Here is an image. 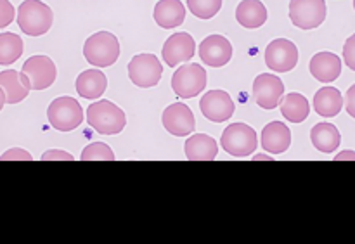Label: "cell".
Masks as SVG:
<instances>
[{"instance_id": "obj_1", "label": "cell", "mask_w": 355, "mask_h": 244, "mask_svg": "<svg viewBox=\"0 0 355 244\" xmlns=\"http://www.w3.org/2000/svg\"><path fill=\"white\" fill-rule=\"evenodd\" d=\"M87 123L103 135H116L127 125L123 111L111 101L101 99L87 107Z\"/></svg>"}, {"instance_id": "obj_2", "label": "cell", "mask_w": 355, "mask_h": 244, "mask_svg": "<svg viewBox=\"0 0 355 244\" xmlns=\"http://www.w3.org/2000/svg\"><path fill=\"white\" fill-rule=\"evenodd\" d=\"M54 23V14L47 3L40 0H24L17 7V24L21 31L30 37H42Z\"/></svg>"}, {"instance_id": "obj_3", "label": "cell", "mask_w": 355, "mask_h": 244, "mask_svg": "<svg viewBox=\"0 0 355 244\" xmlns=\"http://www.w3.org/2000/svg\"><path fill=\"white\" fill-rule=\"evenodd\" d=\"M87 62L96 68H107L120 58V42L110 31H97L83 44Z\"/></svg>"}, {"instance_id": "obj_4", "label": "cell", "mask_w": 355, "mask_h": 244, "mask_svg": "<svg viewBox=\"0 0 355 244\" xmlns=\"http://www.w3.org/2000/svg\"><path fill=\"white\" fill-rule=\"evenodd\" d=\"M49 123L59 132H71L83 121V110L75 97L62 96L52 101L47 110Z\"/></svg>"}, {"instance_id": "obj_5", "label": "cell", "mask_w": 355, "mask_h": 244, "mask_svg": "<svg viewBox=\"0 0 355 244\" xmlns=\"http://www.w3.org/2000/svg\"><path fill=\"white\" fill-rule=\"evenodd\" d=\"M222 149L234 158H246L257 151V132L246 123H232L222 134Z\"/></svg>"}, {"instance_id": "obj_6", "label": "cell", "mask_w": 355, "mask_h": 244, "mask_svg": "<svg viewBox=\"0 0 355 244\" xmlns=\"http://www.w3.org/2000/svg\"><path fill=\"white\" fill-rule=\"evenodd\" d=\"M207 69L203 66L191 62L184 64L173 73L172 76V89L177 97L180 99H191V97L200 96L207 87Z\"/></svg>"}, {"instance_id": "obj_7", "label": "cell", "mask_w": 355, "mask_h": 244, "mask_svg": "<svg viewBox=\"0 0 355 244\" xmlns=\"http://www.w3.org/2000/svg\"><path fill=\"white\" fill-rule=\"evenodd\" d=\"M163 75V66L155 54H139L128 62V78L141 89L158 85Z\"/></svg>"}, {"instance_id": "obj_8", "label": "cell", "mask_w": 355, "mask_h": 244, "mask_svg": "<svg viewBox=\"0 0 355 244\" xmlns=\"http://www.w3.org/2000/svg\"><path fill=\"white\" fill-rule=\"evenodd\" d=\"M324 0H291L290 19L291 23L302 30H314L326 19Z\"/></svg>"}, {"instance_id": "obj_9", "label": "cell", "mask_w": 355, "mask_h": 244, "mask_svg": "<svg viewBox=\"0 0 355 244\" xmlns=\"http://www.w3.org/2000/svg\"><path fill=\"white\" fill-rule=\"evenodd\" d=\"M21 73L30 80L31 90H45L55 82L58 69L49 55H31L24 61Z\"/></svg>"}, {"instance_id": "obj_10", "label": "cell", "mask_w": 355, "mask_h": 244, "mask_svg": "<svg viewBox=\"0 0 355 244\" xmlns=\"http://www.w3.org/2000/svg\"><path fill=\"white\" fill-rule=\"evenodd\" d=\"M298 49L288 38H276L266 49L267 68L276 73H286L297 66Z\"/></svg>"}, {"instance_id": "obj_11", "label": "cell", "mask_w": 355, "mask_h": 244, "mask_svg": "<svg viewBox=\"0 0 355 244\" xmlns=\"http://www.w3.org/2000/svg\"><path fill=\"white\" fill-rule=\"evenodd\" d=\"M284 94L283 80L272 73H262L253 82V99L262 110H276Z\"/></svg>"}, {"instance_id": "obj_12", "label": "cell", "mask_w": 355, "mask_h": 244, "mask_svg": "<svg viewBox=\"0 0 355 244\" xmlns=\"http://www.w3.org/2000/svg\"><path fill=\"white\" fill-rule=\"evenodd\" d=\"M201 113L214 123H222V121L231 120L234 114V101L231 99L225 90H208L200 101Z\"/></svg>"}, {"instance_id": "obj_13", "label": "cell", "mask_w": 355, "mask_h": 244, "mask_svg": "<svg viewBox=\"0 0 355 244\" xmlns=\"http://www.w3.org/2000/svg\"><path fill=\"white\" fill-rule=\"evenodd\" d=\"M162 123L168 134L175 135V137H187L196 128V120H194L193 111L189 106L182 103H173L163 111Z\"/></svg>"}, {"instance_id": "obj_14", "label": "cell", "mask_w": 355, "mask_h": 244, "mask_svg": "<svg viewBox=\"0 0 355 244\" xmlns=\"http://www.w3.org/2000/svg\"><path fill=\"white\" fill-rule=\"evenodd\" d=\"M194 52H196V45H194V38L191 37L186 31H180V33H173L168 40L163 44L162 55L163 61L166 62V66L170 68H177L180 62H187L194 58Z\"/></svg>"}, {"instance_id": "obj_15", "label": "cell", "mask_w": 355, "mask_h": 244, "mask_svg": "<svg viewBox=\"0 0 355 244\" xmlns=\"http://www.w3.org/2000/svg\"><path fill=\"white\" fill-rule=\"evenodd\" d=\"M200 58L210 68H222L232 58V45L222 35H210L200 45Z\"/></svg>"}, {"instance_id": "obj_16", "label": "cell", "mask_w": 355, "mask_h": 244, "mask_svg": "<svg viewBox=\"0 0 355 244\" xmlns=\"http://www.w3.org/2000/svg\"><path fill=\"white\" fill-rule=\"evenodd\" d=\"M262 148L270 155H283L291 146V130L281 121H270L262 130Z\"/></svg>"}, {"instance_id": "obj_17", "label": "cell", "mask_w": 355, "mask_h": 244, "mask_svg": "<svg viewBox=\"0 0 355 244\" xmlns=\"http://www.w3.org/2000/svg\"><path fill=\"white\" fill-rule=\"evenodd\" d=\"M0 90H2L0 107H3L6 104H17L26 99L31 89H28L26 83L21 78V71L3 69L0 73Z\"/></svg>"}, {"instance_id": "obj_18", "label": "cell", "mask_w": 355, "mask_h": 244, "mask_svg": "<svg viewBox=\"0 0 355 244\" xmlns=\"http://www.w3.org/2000/svg\"><path fill=\"white\" fill-rule=\"evenodd\" d=\"M312 76L321 83H331L342 73V61L333 52H318L309 64Z\"/></svg>"}, {"instance_id": "obj_19", "label": "cell", "mask_w": 355, "mask_h": 244, "mask_svg": "<svg viewBox=\"0 0 355 244\" xmlns=\"http://www.w3.org/2000/svg\"><path fill=\"white\" fill-rule=\"evenodd\" d=\"M184 152L189 162H214L218 155V146L210 135L194 134L186 141Z\"/></svg>"}, {"instance_id": "obj_20", "label": "cell", "mask_w": 355, "mask_h": 244, "mask_svg": "<svg viewBox=\"0 0 355 244\" xmlns=\"http://www.w3.org/2000/svg\"><path fill=\"white\" fill-rule=\"evenodd\" d=\"M153 17L159 28H177L186 19V7L180 0H159L155 6Z\"/></svg>"}, {"instance_id": "obj_21", "label": "cell", "mask_w": 355, "mask_h": 244, "mask_svg": "<svg viewBox=\"0 0 355 244\" xmlns=\"http://www.w3.org/2000/svg\"><path fill=\"white\" fill-rule=\"evenodd\" d=\"M107 89V78L101 69H85L76 78V92L83 99L103 97Z\"/></svg>"}, {"instance_id": "obj_22", "label": "cell", "mask_w": 355, "mask_h": 244, "mask_svg": "<svg viewBox=\"0 0 355 244\" xmlns=\"http://www.w3.org/2000/svg\"><path fill=\"white\" fill-rule=\"evenodd\" d=\"M236 19L243 28L257 30L267 21V7L260 0H241L236 7Z\"/></svg>"}, {"instance_id": "obj_23", "label": "cell", "mask_w": 355, "mask_h": 244, "mask_svg": "<svg viewBox=\"0 0 355 244\" xmlns=\"http://www.w3.org/2000/svg\"><path fill=\"white\" fill-rule=\"evenodd\" d=\"M315 113L324 118H333L343 110V96L336 87H322L314 96Z\"/></svg>"}, {"instance_id": "obj_24", "label": "cell", "mask_w": 355, "mask_h": 244, "mask_svg": "<svg viewBox=\"0 0 355 244\" xmlns=\"http://www.w3.org/2000/svg\"><path fill=\"white\" fill-rule=\"evenodd\" d=\"M311 139L314 148L319 152L324 155H331L338 149L340 142H342V135H340L338 128L331 123H318L311 130Z\"/></svg>"}, {"instance_id": "obj_25", "label": "cell", "mask_w": 355, "mask_h": 244, "mask_svg": "<svg viewBox=\"0 0 355 244\" xmlns=\"http://www.w3.org/2000/svg\"><path fill=\"white\" fill-rule=\"evenodd\" d=\"M281 113L291 123H302V121H305L309 118V113H311L307 97H304L298 92H290L288 96L283 97Z\"/></svg>"}, {"instance_id": "obj_26", "label": "cell", "mask_w": 355, "mask_h": 244, "mask_svg": "<svg viewBox=\"0 0 355 244\" xmlns=\"http://www.w3.org/2000/svg\"><path fill=\"white\" fill-rule=\"evenodd\" d=\"M21 54H23V40L19 35L2 31L0 33V64H12L21 58Z\"/></svg>"}, {"instance_id": "obj_27", "label": "cell", "mask_w": 355, "mask_h": 244, "mask_svg": "<svg viewBox=\"0 0 355 244\" xmlns=\"http://www.w3.org/2000/svg\"><path fill=\"white\" fill-rule=\"evenodd\" d=\"M224 0H187L191 12L200 19H211L222 9Z\"/></svg>"}, {"instance_id": "obj_28", "label": "cell", "mask_w": 355, "mask_h": 244, "mask_svg": "<svg viewBox=\"0 0 355 244\" xmlns=\"http://www.w3.org/2000/svg\"><path fill=\"white\" fill-rule=\"evenodd\" d=\"M80 159L82 162H113L114 152L104 142H92V144H89L83 149Z\"/></svg>"}, {"instance_id": "obj_29", "label": "cell", "mask_w": 355, "mask_h": 244, "mask_svg": "<svg viewBox=\"0 0 355 244\" xmlns=\"http://www.w3.org/2000/svg\"><path fill=\"white\" fill-rule=\"evenodd\" d=\"M343 61L352 71H355V33L347 38L345 45H343Z\"/></svg>"}, {"instance_id": "obj_30", "label": "cell", "mask_w": 355, "mask_h": 244, "mask_svg": "<svg viewBox=\"0 0 355 244\" xmlns=\"http://www.w3.org/2000/svg\"><path fill=\"white\" fill-rule=\"evenodd\" d=\"M14 7L10 6L9 0H0V28H7L9 26L10 21L14 19Z\"/></svg>"}, {"instance_id": "obj_31", "label": "cell", "mask_w": 355, "mask_h": 244, "mask_svg": "<svg viewBox=\"0 0 355 244\" xmlns=\"http://www.w3.org/2000/svg\"><path fill=\"white\" fill-rule=\"evenodd\" d=\"M42 162H58V159H62V162H73V155L66 151H59V149H51V151L44 152L42 155Z\"/></svg>"}, {"instance_id": "obj_32", "label": "cell", "mask_w": 355, "mask_h": 244, "mask_svg": "<svg viewBox=\"0 0 355 244\" xmlns=\"http://www.w3.org/2000/svg\"><path fill=\"white\" fill-rule=\"evenodd\" d=\"M0 159H2V162H10V159H24V162L28 159V162H31L33 156H31L30 152L24 151V149L14 148V149H9L7 152H3V155L0 156Z\"/></svg>"}, {"instance_id": "obj_33", "label": "cell", "mask_w": 355, "mask_h": 244, "mask_svg": "<svg viewBox=\"0 0 355 244\" xmlns=\"http://www.w3.org/2000/svg\"><path fill=\"white\" fill-rule=\"evenodd\" d=\"M345 106H347V113H349L352 118H355V83L349 90H347Z\"/></svg>"}, {"instance_id": "obj_34", "label": "cell", "mask_w": 355, "mask_h": 244, "mask_svg": "<svg viewBox=\"0 0 355 244\" xmlns=\"http://www.w3.org/2000/svg\"><path fill=\"white\" fill-rule=\"evenodd\" d=\"M335 159H338V162H342V159H355V152L354 151H343L342 155L336 156Z\"/></svg>"}, {"instance_id": "obj_35", "label": "cell", "mask_w": 355, "mask_h": 244, "mask_svg": "<svg viewBox=\"0 0 355 244\" xmlns=\"http://www.w3.org/2000/svg\"><path fill=\"white\" fill-rule=\"evenodd\" d=\"M255 159H270V156H255Z\"/></svg>"}, {"instance_id": "obj_36", "label": "cell", "mask_w": 355, "mask_h": 244, "mask_svg": "<svg viewBox=\"0 0 355 244\" xmlns=\"http://www.w3.org/2000/svg\"><path fill=\"white\" fill-rule=\"evenodd\" d=\"M354 9H355V0H354Z\"/></svg>"}]
</instances>
